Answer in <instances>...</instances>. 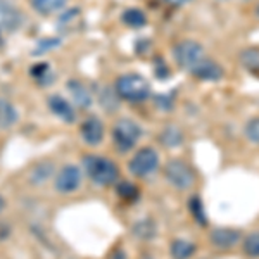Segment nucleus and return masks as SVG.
Wrapping results in <instances>:
<instances>
[{
  "label": "nucleus",
  "mask_w": 259,
  "mask_h": 259,
  "mask_svg": "<svg viewBox=\"0 0 259 259\" xmlns=\"http://www.w3.org/2000/svg\"><path fill=\"white\" fill-rule=\"evenodd\" d=\"M83 173H85L95 185L109 187L118 180L119 168L114 161L107 159L106 156L90 154V156H85V159H83Z\"/></svg>",
  "instance_id": "1"
},
{
  "label": "nucleus",
  "mask_w": 259,
  "mask_h": 259,
  "mask_svg": "<svg viewBox=\"0 0 259 259\" xmlns=\"http://www.w3.org/2000/svg\"><path fill=\"white\" fill-rule=\"evenodd\" d=\"M114 92L118 94L119 100H126L132 104L144 102L150 95V83L142 74L128 73L116 80Z\"/></svg>",
  "instance_id": "2"
},
{
  "label": "nucleus",
  "mask_w": 259,
  "mask_h": 259,
  "mask_svg": "<svg viewBox=\"0 0 259 259\" xmlns=\"http://www.w3.org/2000/svg\"><path fill=\"white\" fill-rule=\"evenodd\" d=\"M204 47L195 40H182L173 47V59L183 71L192 74L195 68L206 59Z\"/></svg>",
  "instance_id": "3"
},
{
  "label": "nucleus",
  "mask_w": 259,
  "mask_h": 259,
  "mask_svg": "<svg viewBox=\"0 0 259 259\" xmlns=\"http://www.w3.org/2000/svg\"><path fill=\"white\" fill-rule=\"evenodd\" d=\"M142 139V128L133 119L123 118L112 128V142L119 152H130Z\"/></svg>",
  "instance_id": "4"
},
{
  "label": "nucleus",
  "mask_w": 259,
  "mask_h": 259,
  "mask_svg": "<svg viewBox=\"0 0 259 259\" xmlns=\"http://www.w3.org/2000/svg\"><path fill=\"white\" fill-rule=\"evenodd\" d=\"M157 168H159V154L152 147L139 149L128 164L130 173L137 178H147L152 173H156Z\"/></svg>",
  "instance_id": "5"
},
{
  "label": "nucleus",
  "mask_w": 259,
  "mask_h": 259,
  "mask_svg": "<svg viewBox=\"0 0 259 259\" xmlns=\"http://www.w3.org/2000/svg\"><path fill=\"white\" fill-rule=\"evenodd\" d=\"M166 180L178 190H189L195 182L194 169L182 159H173L164 168Z\"/></svg>",
  "instance_id": "6"
},
{
  "label": "nucleus",
  "mask_w": 259,
  "mask_h": 259,
  "mask_svg": "<svg viewBox=\"0 0 259 259\" xmlns=\"http://www.w3.org/2000/svg\"><path fill=\"white\" fill-rule=\"evenodd\" d=\"M83 171L74 164H66L57 171L54 178V189L61 194H73L81 187Z\"/></svg>",
  "instance_id": "7"
},
{
  "label": "nucleus",
  "mask_w": 259,
  "mask_h": 259,
  "mask_svg": "<svg viewBox=\"0 0 259 259\" xmlns=\"http://www.w3.org/2000/svg\"><path fill=\"white\" fill-rule=\"evenodd\" d=\"M24 21L23 12L11 0H0V33L9 35L18 31Z\"/></svg>",
  "instance_id": "8"
},
{
  "label": "nucleus",
  "mask_w": 259,
  "mask_h": 259,
  "mask_svg": "<svg viewBox=\"0 0 259 259\" xmlns=\"http://www.w3.org/2000/svg\"><path fill=\"white\" fill-rule=\"evenodd\" d=\"M80 135L83 142L90 147H95V145H100L106 137V128H104V123L95 116H90L81 123L80 128Z\"/></svg>",
  "instance_id": "9"
},
{
  "label": "nucleus",
  "mask_w": 259,
  "mask_h": 259,
  "mask_svg": "<svg viewBox=\"0 0 259 259\" xmlns=\"http://www.w3.org/2000/svg\"><path fill=\"white\" fill-rule=\"evenodd\" d=\"M49 109L56 118H59L64 123H74L76 121V111H74L73 102L64 99L62 95H50Z\"/></svg>",
  "instance_id": "10"
},
{
  "label": "nucleus",
  "mask_w": 259,
  "mask_h": 259,
  "mask_svg": "<svg viewBox=\"0 0 259 259\" xmlns=\"http://www.w3.org/2000/svg\"><path fill=\"white\" fill-rule=\"evenodd\" d=\"M192 76L197 78L200 81H220L225 76V69L211 57H206L200 64L195 68Z\"/></svg>",
  "instance_id": "11"
},
{
  "label": "nucleus",
  "mask_w": 259,
  "mask_h": 259,
  "mask_svg": "<svg viewBox=\"0 0 259 259\" xmlns=\"http://www.w3.org/2000/svg\"><path fill=\"white\" fill-rule=\"evenodd\" d=\"M242 233L239 230H233V228H216L212 230L211 233V244L214 245L216 249L221 250H227L232 249L239 244Z\"/></svg>",
  "instance_id": "12"
},
{
  "label": "nucleus",
  "mask_w": 259,
  "mask_h": 259,
  "mask_svg": "<svg viewBox=\"0 0 259 259\" xmlns=\"http://www.w3.org/2000/svg\"><path fill=\"white\" fill-rule=\"evenodd\" d=\"M66 87H68L71 102H73L74 106L81 107V109H89L92 104H94V97H92L90 90L87 89L80 80H71L68 81Z\"/></svg>",
  "instance_id": "13"
},
{
  "label": "nucleus",
  "mask_w": 259,
  "mask_h": 259,
  "mask_svg": "<svg viewBox=\"0 0 259 259\" xmlns=\"http://www.w3.org/2000/svg\"><path fill=\"white\" fill-rule=\"evenodd\" d=\"M19 116L18 109L14 107V104L9 102L7 99L0 97V128L9 130L11 126H14L18 123Z\"/></svg>",
  "instance_id": "14"
},
{
  "label": "nucleus",
  "mask_w": 259,
  "mask_h": 259,
  "mask_svg": "<svg viewBox=\"0 0 259 259\" xmlns=\"http://www.w3.org/2000/svg\"><path fill=\"white\" fill-rule=\"evenodd\" d=\"M195 250H197V245L192 244L190 240H185V239L173 240L171 242V247H169L171 257L173 259H190L194 256Z\"/></svg>",
  "instance_id": "15"
},
{
  "label": "nucleus",
  "mask_w": 259,
  "mask_h": 259,
  "mask_svg": "<svg viewBox=\"0 0 259 259\" xmlns=\"http://www.w3.org/2000/svg\"><path fill=\"white\" fill-rule=\"evenodd\" d=\"M31 6L41 16H52L68 6V0H31Z\"/></svg>",
  "instance_id": "16"
},
{
  "label": "nucleus",
  "mask_w": 259,
  "mask_h": 259,
  "mask_svg": "<svg viewBox=\"0 0 259 259\" xmlns=\"http://www.w3.org/2000/svg\"><path fill=\"white\" fill-rule=\"evenodd\" d=\"M121 19H123V23L126 24L128 28H135V30L144 28L145 24H147V16L144 14V11L135 9V7L124 11L123 16H121Z\"/></svg>",
  "instance_id": "17"
},
{
  "label": "nucleus",
  "mask_w": 259,
  "mask_h": 259,
  "mask_svg": "<svg viewBox=\"0 0 259 259\" xmlns=\"http://www.w3.org/2000/svg\"><path fill=\"white\" fill-rule=\"evenodd\" d=\"M189 207H190V212H192V218L197 221L200 227H207V214H206V211H204L202 199H200L199 195H192Z\"/></svg>",
  "instance_id": "18"
},
{
  "label": "nucleus",
  "mask_w": 259,
  "mask_h": 259,
  "mask_svg": "<svg viewBox=\"0 0 259 259\" xmlns=\"http://www.w3.org/2000/svg\"><path fill=\"white\" fill-rule=\"evenodd\" d=\"M242 249H244V254L247 257H259V232H252L250 235L245 237Z\"/></svg>",
  "instance_id": "19"
},
{
  "label": "nucleus",
  "mask_w": 259,
  "mask_h": 259,
  "mask_svg": "<svg viewBox=\"0 0 259 259\" xmlns=\"http://www.w3.org/2000/svg\"><path fill=\"white\" fill-rule=\"evenodd\" d=\"M240 61L249 71H259V49H245L240 54Z\"/></svg>",
  "instance_id": "20"
},
{
  "label": "nucleus",
  "mask_w": 259,
  "mask_h": 259,
  "mask_svg": "<svg viewBox=\"0 0 259 259\" xmlns=\"http://www.w3.org/2000/svg\"><path fill=\"white\" fill-rule=\"evenodd\" d=\"M161 142L164 145H168V147H178L183 142L182 132L178 128H164L161 135Z\"/></svg>",
  "instance_id": "21"
},
{
  "label": "nucleus",
  "mask_w": 259,
  "mask_h": 259,
  "mask_svg": "<svg viewBox=\"0 0 259 259\" xmlns=\"http://www.w3.org/2000/svg\"><path fill=\"white\" fill-rule=\"evenodd\" d=\"M139 194L140 192L137 189V185H133V183H130V182H123L118 185V195L124 200H135L139 197Z\"/></svg>",
  "instance_id": "22"
},
{
  "label": "nucleus",
  "mask_w": 259,
  "mask_h": 259,
  "mask_svg": "<svg viewBox=\"0 0 259 259\" xmlns=\"http://www.w3.org/2000/svg\"><path fill=\"white\" fill-rule=\"evenodd\" d=\"M245 137L247 140H250L252 144H259V116L257 118H252L245 124Z\"/></svg>",
  "instance_id": "23"
},
{
  "label": "nucleus",
  "mask_w": 259,
  "mask_h": 259,
  "mask_svg": "<svg viewBox=\"0 0 259 259\" xmlns=\"http://www.w3.org/2000/svg\"><path fill=\"white\" fill-rule=\"evenodd\" d=\"M162 2L169 4V6H173V7H182V6H185V4L192 2V0H162Z\"/></svg>",
  "instance_id": "24"
},
{
  "label": "nucleus",
  "mask_w": 259,
  "mask_h": 259,
  "mask_svg": "<svg viewBox=\"0 0 259 259\" xmlns=\"http://www.w3.org/2000/svg\"><path fill=\"white\" fill-rule=\"evenodd\" d=\"M4 207H6V202H4V197L0 195V212L4 211Z\"/></svg>",
  "instance_id": "25"
},
{
  "label": "nucleus",
  "mask_w": 259,
  "mask_h": 259,
  "mask_svg": "<svg viewBox=\"0 0 259 259\" xmlns=\"http://www.w3.org/2000/svg\"><path fill=\"white\" fill-rule=\"evenodd\" d=\"M254 16L259 19V2H257V6H256V9H254Z\"/></svg>",
  "instance_id": "26"
},
{
  "label": "nucleus",
  "mask_w": 259,
  "mask_h": 259,
  "mask_svg": "<svg viewBox=\"0 0 259 259\" xmlns=\"http://www.w3.org/2000/svg\"><path fill=\"white\" fill-rule=\"evenodd\" d=\"M218 2H227V0H218Z\"/></svg>",
  "instance_id": "27"
}]
</instances>
